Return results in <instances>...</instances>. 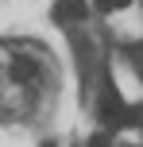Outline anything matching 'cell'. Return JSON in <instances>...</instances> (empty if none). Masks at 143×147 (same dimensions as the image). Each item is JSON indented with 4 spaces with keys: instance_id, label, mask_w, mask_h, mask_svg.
Masks as SVG:
<instances>
[{
    "instance_id": "cell-1",
    "label": "cell",
    "mask_w": 143,
    "mask_h": 147,
    "mask_svg": "<svg viewBox=\"0 0 143 147\" xmlns=\"http://www.w3.org/2000/svg\"><path fill=\"white\" fill-rule=\"evenodd\" d=\"M101 120L105 124H128V105H124V97L116 93V89H108L105 97H101Z\"/></svg>"
},
{
    "instance_id": "cell-2",
    "label": "cell",
    "mask_w": 143,
    "mask_h": 147,
    "mask_svg": "<svg viewBox=\"0 0 143 147\" xmlns=\"http://www.w3.org/2000/svg\"><path fill=\"white\" fill-rule=\"evenodd\" d=\"M85 12H89L85 0H58V4H54V20L58 23H81Z\"/></svg>"
},
{
    "instance_id": "cell-3",
    "label": "cell",
    "mask_w": 143,
    "mask_h": 147,
    "mask_svg": "<svg viewBox=\"0 0 143 147\" xmlns=\"http://www.w3.org/2000/svg\"><path fill=\"white\" fill-rule=\"evenodd\" d=\"M8 78H12V81H35V78H39L35 58H15L12 66H8Z\"/></svg>"
},
{
    "instance_id": "cell-4",
    "label": "cell",
    "mask_w": 143,
    "mask_h": 147,
    "mask_svg": "<svg viewBox=\"0 0 143 147\" xmlns=\"http://www.w3.org/2000/svg\"><path fill=\"white\" fill-rule=\"evenodd\" d=\"M93 4H97L101 12H120V8H128L132 0H93Z\"/></svg>"
},
{
    "instance_id": "cell-5",
    "label": "cell",
    "mask_w": 143,
    "mask_h": 147,
    "mask_svg": "<svg viewBox=\"0 0 143 147\" xmlns=\"http://www.w3.org/2000/svg\"><path fill=\"white\" fill-rule=\"evenodd\" d=\"M89 147H112V140H108L105 132H97V136H93V140H89Z\"/></svg>"
},
{
    "instance_id": "cell-6",
    "label": "cell",
    "mask_w": 143,
    "mask_h": 147,
    "mask_svg": "<svg viewBox=\"0 0 143 147\" xmlns=\"http://www.w3.org/2000/svg\"><path fill=\"white\" fill-rule=\"evenodd\" d=\"M43 147H58V143H54V140H46V143H43Z\"/></svg>"
}]
</instances>
